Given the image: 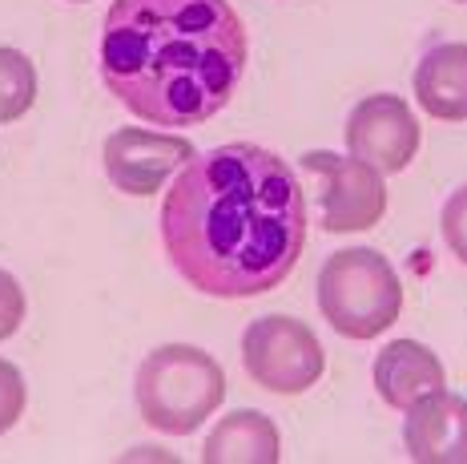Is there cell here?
<instances>
[{"mask_svg": "<svg viewBox=\"0 0 467 464\" xmlns=\"http://www.w3.org/2000/svg\"><path fill=\"white\" fill-rule=\"evenodd\" d=\"M36 101V65L21 49L0 45V121H16Z\"/></svg>", "mask_w": 467, "mask_h": 464, "instance_id": "13", "label": "cell"}, {"mask_svg": "<svg viewBox=\"0 0 467 464\" xmlns=\"http://www.w3.org/2000/svg\"><path fill=\"white\" fill-rule=\"evenodd\" d=\"M447 384V372L440 355L420 340H395L375 355V388L387 408L407 412L415 400L440 392Z\"/></svg>", "mask_w": 467, "mask_h": 464, "instance_id": "10", "label": "cell"}, {"mask_svg": "<svg viewBox=\"0 0 467 464\" xmlns=\"http://www.w3.org/2000/svg\"><path fill=\"white\" fill-rule=\"evenodd\" d=\"M242 364L258 388L275 395H303L327 372L318 335L295 315H262L242 335Z\"/></svg>", "mask_w": 467, "mask_h": 464, "instance_id": "5", "label": "cell"}, {"mask_svg": "<svg viewBox=\"0 0 467 464\" xmlns=\"http://www.w3.org/2000/svg\"><path fill=\"white\" fill-rule=\"evenodd\" d=\"M420 121L411 105L395 93L363 98L347 118V150L350 158L367 162L379 174H403L420 153Z\"/></svg>", "mask_w": 467, "mask_h": 464, "instance_id": "7", "label": "cell"}, {"mask_svg": "<svg viewBox=\"0 0 467 464\" xmlns=\"http://www.w3.org/2000/svg\"><path fill=\"white\" fill-rule=\"evenodd\" d=\"M25 400H28V392H25L21 367L0 360V437L25 416Z\"/></svg>", "mask_w": 467, "mask_h": 464, "instance_id": "14", "label": "cell"}, {"mask_svg": "<svg viewBox=\"0 0 467 464\" xmlns=\"http://www.w3.org/2000/svg\"><path fill=\"white\" fill-rule=\"evenodd\" d=\"M298 162L315 178V195L318 206H323V230L355 235V230L379 227V218L387 215V182L375 166L330 150H310Z\"/></svg>", "mask_w": 467, "mask_h": 464, "instance_id": "6", "label": "cell"}, {"mask_svg": "<svg viewBox=\"0 0 467 464\" xmlns=\"http://www.w3.org/2000/svg\"><path fill=\"white\" fill-rule=\"evenodd\" d=\"M246 57V25L230 0H113L101 25L105 90L161 130L210 121Z\"/></svg>", "mask_w": 467, "mask_h": 464, "instance_id": "2", "label": "cell"}, {"mask_svg": "<svg viewBox=\"0 0 467 464\" xmlns=\"http://www.w3.org/2000/svg\"><path fill=\"white\" fill-rule=\"evenodd\" d=\"M415 101L435 121H467V41L427 49L415 69Z\"/></svg>", "mask_w": 467, "mask_h": 464, "instance_id": "11", "label": "cell"}, {"mask_svg": "<svg viewBox=\"0 0 467 464\" xmlns=\"http://www.w3.org/2000/svg\"><path fill=\"white\" fill-rule=\"evenodd\" d=\"M455 5H467V0H455Z\"/></svg>", "mask_w": 467, "mask_h": 464, "instance_id": "18", "label": "cell"}, {"mask_svg": "<svg viewBox=\"0 0 467 464\" xmlns=\"http://www.w3.org/2000/svg\"><path fill=\"white\" fill-rule=\"evenodd\" d=\"M133 395H138V412L150 428L170 432V437H190L226 400V372L202 347L165 343L141 360Z\"/></svg>", "mask_w": 467, "mask_h": 464, "instance_id": "3", "label": "cell"}, {"mask_svg": "<svg viewBox=\"0 0 467 464\" xmlns=\"http://www.w3.org/2000/svg\"><path fill=\"white\" fill-rule=\"evenodd\" d=\"M161 247L210 299L275 291L306 247L303 182L275 150L250 142L193 153L161 202Z\"/></svg>", "mask_w": 467, "mask_h": 464, "instance_id": "1", "label": "cell"}, {"mask_svg": "<svg viewBox=\"0 0 467 464\" xmlns=\"http://www.w3.org/2000/svg\"><path fill=\"white\" fill-rule=\"evenodd\" d=\"M282 437L270 416L254 408H238L206 437L202 460L206 464H278Z\"/></svg>", "mask_w": 467, "mask_h": 464, "instance_id": "12", "label": "cell"}, {"mask_svg": "<svg viewBox=\"0 0 467 464\" xmlns=\"http://www.w3.org/2000/svg\"><path fill=\"white\" fill-rule=\"evenodd\" d=\"M403 448L415 464H467V400L431 392L407 408Z\"/></svg>", "mask_w": 467, "mask_h": 464, "instance_id": "9", "label": "cell"}, {"mask_svg": "<svg viewBox=\"0 0 467 464\" xmlns=\"http://www.w3.org/2000/svg\"><path fill=\"white\" fill-rule=\"evenodd\" d=\"M25 323V291L5 267H0V343L8 335H16V327Z\"/></svg>", "mask_w": 467, "mask_h": 464, "instance_id": "16", "label": "cell"}, {"mask_svg": "<svg viewBox=\"0 0 467 464\" xmlns=\"http://www.w3.org/2000/svg\"><path fill=\"white\" fill-rule=\"evenodd\" d=\"M193 158V142L178 138V133H153V130H138V125H125L113 130L101 146V162H105V178L113 182L121 195L133 198H150L170 182V174L182 162Z\"/></svg>", "mask_w": 467, "mask_h": 464, "instance_id": "8", "label": "cell"}, {"mask_svg": "<svg viewBox=\"0 0 467 464\" xmlns=\"http://www.w3.org/2000/svg\"><path fill=\"white\" fill-rule=\"evenodd\" d=\"M440 227H443V243L451 247V255L467 267V186H460L451 198L443 202Z\"/></svg>", "mask_w": 467, "mask_h": 464, "instance_id": "15", "label": "cell"}, {"mask_svg": "<svg viewBox=\"0 0 467 464\" xmlns=\"http://www.w3.org/2000/svg\"><path fill=\"white\" fill-rule=\"evenodd\" d=\"M73 5H85V0H73Z\"/></svg>", "mask_w": 467, "mask_h": 464, "instance_id": "17", "label": "cell"}, {"mask_svg": "<svg viewBox=\"0 0 467 464\" xmlns=\"http://www.w3.org/2000/svg\"><path fill=\"white\" fill-rule=\"evenodd\" d=\"M318 311L343 340H375L403 311V283L371 247H347L318 270Z\"/></svg>", "mask_w": 467, "mask_h": 464, "instance_id": "4", "label": "cell"}]
</instances>
